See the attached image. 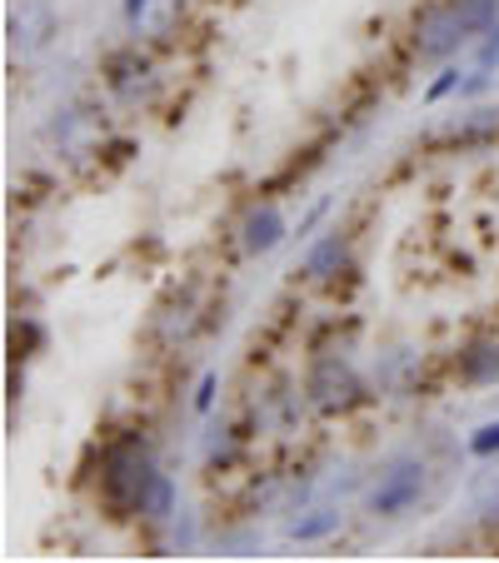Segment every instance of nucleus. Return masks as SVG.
Listing matches in <instances>:
<instances>
[{"label":"nucleus","mask_w":499,"mask_h":563,"mask_svg":"<svg viewBox=\"0 0 499 563\" xmlns=\"http://www.w3.org/2000/svg\"><path fill=\"white\" fill-rule=\"evenodd\" d=\"M419 493H425V464H419V458H400V464H390V469L380 474V484L369 489V514L400 518L419 504Z\"/></svg>","instance_id":"obj_1"},{"label":"nucleus","mask_w":499,"mask_h":563,"mask_svg":"<svg viewBox=\"0 0 499 563\" xmlns=\"http://www.w3.org/2000/svg\"><path fill=\"white\" fill-rule=\"evenodd\" d=\"M464 40H470V30H464L460 11H454L450 0H435V5H425V11L415 15V50H419V60H450Z\"/></svg>","instance_id":"obj_2"},{"label":"nucleus","mask_w":499,"mask_h":563,"mask_svg":"<svg viewBox=\"0 0 499 563\" xmlns=\"http://www.w3.org/2000/svg\"><path fill=\"white\" fill-rule=\"evenodd\" d=\"M150 479H155V464H150V458L135 454V449H120V454L110 458V469H106L110 504L141 514V499H145V489H150Z\"/></svg>","instance_id":"obj_3"},{"label":"nucleus","mask_w":499,"mask_h":563,"mask_svg":"<svg viewBox=\"0 0 499 563\" xmlns=\"http://www.w3.org/2000/svg\"><path fill=\"white\" fill-rule=\"evenodd\" d=\"M309 400L320 404V409H350V404L360 400V379L355 369H350L345 359H315V369H309Z\"/></svg>","instance_id":"obj_4"},{"label":"nucleus","mask_w":499,"mask_h":563,"mask_svg":"<svg viewBox=\"0 0 499 563\" xmlns=\"http://www.w3.org/2000/svg\"><path fill=\"white\" fill-rule=\"evenodd\" d=\"M5 36H11V46L21 56H31V50H40L56 36V15H50L46 0H21V11H11V21H5Z\"/></svg>","instance_id":"obj_5"},{"label":"nucleus","mask_w":499,"mask_h":563,"mask_svg":"<svg viewBox=\"0 0 499 563\" xmlns=\"http://www.w3.org/2000/svg\"><path fill=\"white\" fill-rule=\"evenodd\" d=\"M285 235H290V224H285V215H280V205H255V210L245 215V224H240L245 255H270Z\"/></svg>","instance_id":"obj_6"},{"label":"nucleus","mask_w":499,"mask_h":563,"mask_svg":"<svg viewBox=\"0 0 499 563\" xmlns=\"http://www.w3.org/2000/svg\"><path fill=\"white\" fill-rule=\"evenodd\" d=\"M350 265V240L334 230V235H325V240H315L309 245V255H305V274L315 284H325V280H334V274L345 270Z\"/></svg>","instance_id":"obj_7"},{"label":"nucleus","mask_w":499,"mask_h":563,"mask_svg":"<svg viewBox=\"0 0 499 563\" xmlns=\"http://www.w3.org/2000/svg\"><path fill=\"white\" fill-rule=\"evenodd\" d=\"M460 379L464 384H495L499 379V344L495 340H475L460 350Z\"/></svg>","instance_id":"obj_8"},{"label":"nucleus","mask_w":499,"mask_h":563,"mask_svg":"<svg viewBox=\"0 0 499 563\" xmlns=\"http://www.w3.org/2000/svg\"><path fill=\"white\" fill-rule=\"evenodd\" d=\"M145 75H150V60H145L141 50H115V56L106 60V81L115 95H135L145 85Z\"/></svg>","instance_id":"obj_9"},{"label":"nucleus","mask_w":499,"mask_h":563,"mask_svg":"<svg viewBox=\"0 0 499 563\" xmlns=\"http://www.w3.org/2000/svg\"><path fill=\"white\" fill-rule=\"evenodd\" d=\"M334 528H340V509H305L300 518L285 524V534L295 543H320V539H330Z\"/></svg>","instance_id":"obj_10"},{"label":"nucleus","mask_w":499,"mask_h":563,"mask_svg":"<svg viewBox=\"0 0 499 563\" xmlns=\"http://www.w3.org/2000/svg\"><path fill=\"white\" fill-rule=\"evenodd\" d=\"M141 514L155 518V524H166L170 514H175V484H170V474H155L150 489H145L141 499Z\"/></svg>","instance_id":"obj_11"},{"label":"nucleus","mask_w":499,"mask_h":563,"mask_svg":"<svg viewBox=\"0 0 499 563\" xmlns=\"http://www.w3.org/2000/svg\"><path fill=\"white\" fill-rule=\"evenodd\" d=\"M450 5L460 11V21H464V30H470V40L485 36L489 25L499 21V0H450Z\"/></svg>","instance_id":"obj_12"},{"label":"nucleus","mask_w":499,"mask_h":563,"mask_svg":"<svg viewBox=\"0 0 499 563\" xmlns=\"http://www.w3.org/2000/svg\"><path fill=\"white\" fill-rule=\"evenodd\" d=\"M460 85H464V71H460V65H445V71L425 85V106H440L445 95H454Z\"/></svg>","instance_id":"obj_13"},{"label":"nucleus","mask_w":499,"mask_h":563,"mask_svg":"<svg viewBox=\"0 0 499 563\" xmlns=\"http://www.w3.org/2000/svg\"><path fill=\"white\" fill-rule=\"evenodd\" d=\"M470 454H475V458H495L499 454V419L479 424L475 435H470Z\"/></svg>","instance_id":"obj_14"},{"label":"nucleus","mask_w":499,"mask_h":563,"mask_svg":"<svg viewBox=\"0 0 499 563\" xmlns=\"http://www.w3.org/2000/svg\"><path fill=\"white\" fill-rule=\"evenodd\" d=\"M495 65H499V25H489L475 50V71H495Z\"/></svg>","instance_id":"obj_15"},{"label":"nucleus","mask_w":499,"mask_h":563,"mask_svg":"<svg viewBox=\"0 0 499 563\" xmlns=\"http://www.w3.org/2000/svg\"><path fill=\"white\" fill-rule=\"evenodd\" d=\"M215 389H220V375H200V384H195V414H210L215 409Z\"/></svg>","instance_id":"obj_16"},{"label":"nucleus","mask_w":499,"mask_h":563,"mask_svg":"<svg viewBox=\"0 0 499 563\" xmlns=\"http://www.w3.org/2000/svg\"><path fill=\"white\" fill-rule=\"evenodd\" d=\"M145 5H150V0H125V21H141V11H145Z\"/></svg>","instance_id":"obj_17"}]
</instances>
